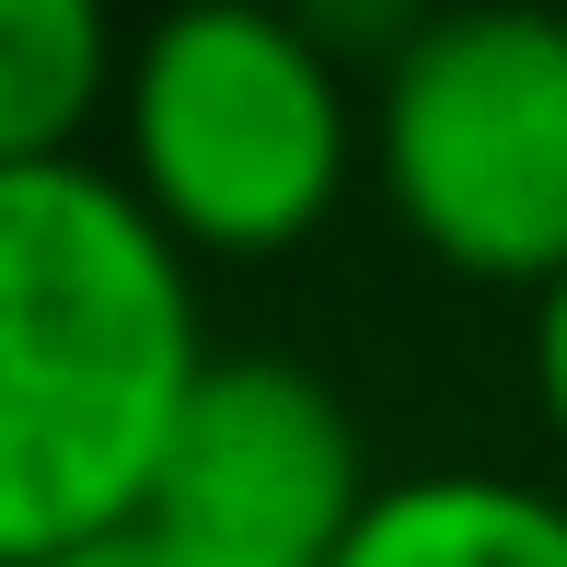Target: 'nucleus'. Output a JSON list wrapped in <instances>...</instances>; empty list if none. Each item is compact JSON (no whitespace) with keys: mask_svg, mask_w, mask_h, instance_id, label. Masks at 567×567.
I'll return each instance as SVG.
<instances>
[{"mask_svg":"<svg viewBox=\"0 0 567 567\" xmlns=\"http://www.w3.org/2000/svg\"><path fill=\"white\" fill-rule=\"evenodd\" d=\"M522 382H533V429L567 463V267L522 301Z\"/></svg>","mask_w":567,"mask_h":567,"instance_id":"obj_8","label":"nucleus"},{"mask_svg":"<svg viewBox=\"0 0 567 567\" xmlns=\"http://www.w3.org/2000/svg\"><path fill=\"white\" fill-rule=\"evenodd\" d=\"M197 278L105 163L0 174V567L151 522V475L220 348Z\"/></svg>","mask_w":567,"mask_h":567,"instance_id":"obj_1","label":"nucleus"},{"mask_svg":"<svg viewBox=\"0 0 567 567\" xmlns=\"http://www.w3.org/2000/svg\"><path fill=\"white\" fill-rule=\"evenodd\" d=\"M371 486V429L301 348H209L151 475V533L231 567H324Z\"/></svg>","mask_w":567,"mask_h":567,"instance_id":"obj_4","label":"nucleus"},{"mask_svg":"<svg viewBox=\"0 0 567 567\" xmlns=\"http://www.w3.org/2000/svg\"><path fill=\"white\" fill-rule=\"evenodd\" d=\"M324 567H567V475L405 463L371 486V509Z\"/></svg>","mask_w":567,"mask_h":567,"instance_id":"obj_5","label":"nucleus"},{"mask_svg":"<svg viewBox=\"0 0 567 567\" xmlns=\"http://www.w3.org/2000/svg\"><path fill=\"white\" fill-rule=\"evenodd\" d=\"M278 12H290L301 35L324 47V59H348L359 82H371L382 59H405V47L441 23V0H278Z\"/></svg>","mask_w":567,"mask_h":567,"instance_id":"obj_7","label":"nucleus"},{"mask_svg":"<svg viewBox=\"0 0 567 567\" xmlns=\"http://www.w3.org/2000/svg\"><path fill=\"white\" fill-rule=\"evenodd\" d=\"M371 209L486 301H533L567 267V0H441L371 70Z\"/></svg>","mask_w":567,"mask_h":567,"instance_id":"obj_3","label":"nucleus"},{"mask_svg":"<svg viewBox=\"0 0 567 567\" xmlns=\"http://www.w3.org/2000/svg\"><path fill=\"white\" fill-rule=\"evenodd\" d=\"M59 567H231V556H197V545H174V533L127 522V533H105V545H82V556H59Z\"/></svg>","mask_w":567,"mask_h":567,"instance_id":"obj_9","label":"nucleus"},{"mask_svg":"<svg viewBox=\"0 0 567 567\" xmlns=\"http://www.w3.org/2000/svg\"><path fill=\"white\" fill-rule=\"evenodd\" d=\"M93 163L197 267H278L371 186V82L278 0H163L127 23Z\"/></svg>","mask_w":567,"mask_h":567,"instance_id":"obj_2","label":"nucleus"},{"mask_svg":"<svg viewBox=\"0 0 567 567\" xmlns=\"http://www.w3.org/2000/svg\"><path fill=\"white\" fill-rule=\"evenodd\" d=\"M127 70L116 0H0V174L93 163Z\"/></svg>","mask_w":567,"mask_h":567,"instance_id":"obj_6","label":"nucleus"}]
</instances>
